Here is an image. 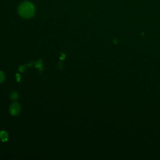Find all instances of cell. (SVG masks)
I'll list each match as a JSON object with an SVG mask.
<instances>
[{
    "instance_id": "277c9868",
    "label": "cell",
    "mask_w": 160,
    "mask_h": 160,
    "mask_svg": "<svg viewBox=\"0 0 160 160\" xmlns=\"http://www.w3.org/2000/svg\"><path fill=\"white\" fill-rule=\"evenodd\" d=\"M10 98L13 100V101H16V100L19 98V95L16 92H13L11 93L10 95Z\"/></svg>"
},
{
    "instance_id": "3957f363",
    "label": "cell",
    "mask_w": 160,
    "mask_h": 160,
    "mask_svg": "<svg viewBox=\"0 0 160 160\" xmlns=\"http://www.w3.org/2000/svg\"><path fill=\"white\" fill-rule=\"evenodd\" d=\"M0 138H1V141L3 142H6L8 141V133L4 131H2L0 132Z\"/></svg>"
},
{
    "instance_id": "6da1fadb",
    "label": "cell",
    "mask_w": 160,
    "mask_h": 160,
    "mask_svg": "<svg viewBox=\"0 0 160 160\" xmlns=\"http://www.w3.org/2000/svg\"><path fill=\"white\" fill-rule=\"evenodd\" d=\"M19 15L23 18L29 19L32 18L35 14V8L31 2L25 1L19 6Z\"/></svg>"
},
{
    "instance_id": "7a4b0ae2",
    "label": "cell",
    "mask_w": 160,
    "mask_h": 160,
    "mask_svg": "<svg viewBox=\"0 0 160 160\" xmlns=\"http://www.w3.org/2000/svg\"><path fill=\"white\" fill-rule=\"evenodd\" d=\"M20 111H21V106H20L19 103L15 102L11 104V105L10 106V113L13 116L18 115Z\"/></svg>"
},
{
    "instance_id": "5b68a950",
    "label": "cell",
    "mask_w": 160,
    "mask_h": 160,
    "mask_svg": "<svg viewBox=\"0 0 160 160\" xmlns=\"http://www.w3.org/2000/svg\"><path fill=\"white\" fill-rule=\"evenodd\" d=\"M4 79H5L4 74L2 71H0V83H3L4 81Z\"/></svg>"
}]
</instances>
